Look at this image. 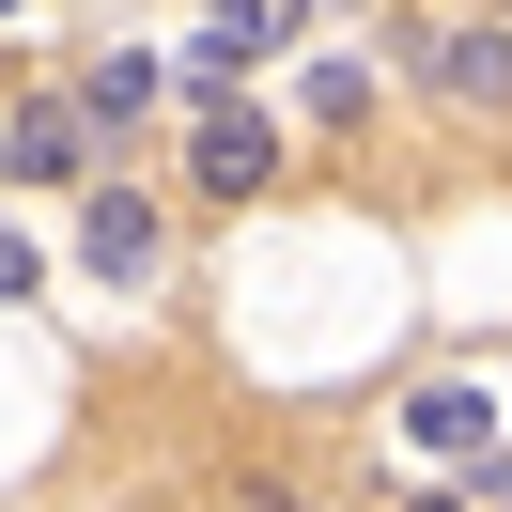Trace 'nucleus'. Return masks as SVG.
<instances>
[{
	"label": "nucleus",
	"mask_w": 512,
	"mask_h": 512,
	"mask_svg": "<svg viewBox=\"0 0 512 512\" xmlns=\"http://www.w3.org/2000/svg\"><path fill=\"white\" fill-rule=\"evenodd\" d=\"M0 171H32V187H109V125H94V94L16 109V125H0Z\"/></svg>",
	"instance_id": "1"
},
{
	"label": "nucleus",
	"mask_w": 512,
	"mask_h": 512,
	"mask_svg": "<svg viewBox=\"0 0 512 512\" xmlns=\"http://www.w3.org/2000/svg\"><path fill=\"white\" fill-rule=\"evenodd\" d=\"M156 249H171V218H156V187H125V171H109V187L78 202V264H94L109 295H140V280H156Z\"/></svg>",
	"instance_id": "2"
},
{
	"label": "nucleus",
	"mask_w": 512,
	"mask_h": 512,
	"mask_svg": "<svg viewBox=\"0 0 512 512\" xmlns=\"http://www.w3.org/2000/svg\"><path fill=\"white\" fill-rule=\"evenodd\" d=\"M264 171H280V125H264L249 94H202V109H187V187H218V202H249Z\"/></svg>",
	"instance_id": "3"
},
{
	"label": "nucleus",
	"mask_w": 512,
	"mask_h": 512,
	"mask_svg": "<svg viewBox=\"0 0 512 512\" xmlns=\"http://www.w3.org/2000/svg\"><path fill=\"white\" fill-rule=\"evenodd\" d=\"M497 435H512L497 388H419L404 404V450H435V466H497Z\"/></svg>",
	"instance_id": "4"
},
{
	"label": "nucleus",
	"mask_w": 512,
	"mask_h": 512,
	"mask_svg": "<svg viewBox=\"0 0 512 512\" xmlns=\"http://www.w3.org/2000/svg\"><path fill=\"white\" fill-rule=\"evenodd\" d=\"M419 63H435L450 109H512V16H497V32H435Z\"/></svg>",
	"instance_id": "5"
},
{
	"label": "nucleus",
	"mask_w": 512,
	"mask_h": 512,
	"mask_svg": "<svg viewBox=\"0 0 512 512\" xmlns=\"http://www.w3.org/2000/svg\"><path fill=\"white\" fill-rule=\"evenodd\" d=\"M78 94H94V125H140V109L171 94V78H156V63H140V47H125V63H78Z\"/></svg>",
	"instance_id": "6"
},
{
	"label": "nucleus",
	"mask_w": 512,
	"mask_h": 512,
	"mask_svg": "<svg viewBox=\"0 0 512 512\" xmlns=\"http://www.w3.org/2000/svg\"><path fill=\"white\" fill-rule=\"evenodd\" d=\"M373 109V63H311V125H357Z\"/></svg>",
	"instance_id": "7"
},
{
	"label": "nucleus",
	"mask_w": 512,
	"mask_h": 512,
	"mask_svg": "<svg viewBox=\"0 0 512 512\" xmlns=\"http://www.w3.org/2000/svg\"><path fill=\"white\" fill-rule=\"evenodd\" d=\"M32 295H47V249H32L16 218H0V311H32Z\"/></svg>",
	"instance_id": "8"
},
{
	"label": "nucleus",
	"mask_w": 512,
	"mask_h": 512,
	"mask_svg": "<svg viewBox=\"0 0 512 512\" xmlns=\"http://www.w3.org/2000/svg\"><path fill=\"white\" fill-rule=\"evenodd\" d=\"M218 32H249V47H280V32H295V0H218Z\"/></svg>",
	"instance_id": "9"
},
{
	"label": "nucleus",
	"mask_w": 512,
	"mask_h": 512,
	"mask_svg": "<svg viewBox=\"0 0 512 512\" xmlns=\"http://www.w3.org/2000/svg\"><path fill=\"white\" fill-rule=\"evenodd\" d=\"M419 512H481V497H419Z\"/></svg>",
	"instance_id": "10"
},
{
	"label": "nucleus",
	"mask_w": 512,
	"mask_h": 512,
	"mask_svg": "<svg viewBox=\"0 0 512 512\" xmlns=\"http://www.w3.org/2000/svg\"><path fill=\"white\" fill-rule=\"evenodd\" d=\"M497 16H512V0H497Z\"/></svg>",
	"instance_id": "11"
}]
</instances>
